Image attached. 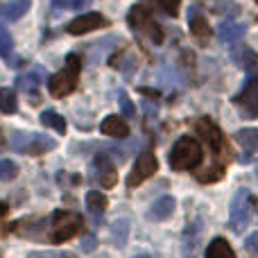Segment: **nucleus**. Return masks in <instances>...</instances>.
Segmentation results:
<instances>
[{"label": "nucleus", "mask_w": 258, "mask_h": 258, "mask_svg": "<svg viewBox=\"0 0 258 258\" xmlns=\"http://www.w3.org/2000/svg\"><path fill=\"white\" fill-rule=\"evenodd\" d=\"M82 249H84V251H93L95 249V240H93V238H84V240H82Z\"/></svg>", "instance_id": "nucleus-31"}, {"label": "nucleus", "mask_w": 258, "mask_h": 258, "mask_svg": "<svg viewBox=\"0 0 258 258\" xmlns=\"http://www.w3.org/2000/svg\"><path fill=\"white\" fill-rule=\"evenodd\" d=\"M3 145H5V138H3V132H0V150H3Z\"/></svg>", "instance_id": "nucleus-37"}, {"label": "nucleus", "mask_w": 258, "mask_h": 258, "mask_svg": "<svg viewBox=\"0 0 258 258\" xmlns=\"http://www.w3.org/2000/svg\"><path fill=\"white\" fill-rule=\"evenodd\" d=\"M127 21H129V27H132L136 34L147 36L154 45L163 43V30H161V25L154 21V16H152V12L147 7L134 5L127 14Z\"/></svg>", "instance_id": "nucleus-3"}, {"label": "nucleus", "mask_w": 258, "mask_h": 258, "mask_svg": "<svg viewBox=\"0 0 258 258\" xmlns=\"http://www.w3.org/2000/svg\"><path fill=\"white\" fill-rule=\"evenodd\" d=\"M134 258H150V256H145V254H141V256H134Z\"/></svg>", "instance_id": "nucleus-38"}, {"label": "nucleus", "mask_w": 258, "mask_h": 258, "mask_svg": "<svg viewBox=\"0 0 258 258\" xmlns=\"http://www.w3.org/2000/svg\"><path fill=\"white\" fill-rule=\"evenodd\" d=\"M236 104L242 109L245 116H249V118L258 116V73H251L245 89L236 95Z\"/></svg>", "instance_id": "nucleus-9"}, {"label": "nucleus", "mask_w": 258, "mask_h": 258, "mask_svg": "<svg viewBox=\"0 0 258 258\" xmlns=\"http://www.w3.org/2000/svg\"><path fill=\"white\" fill-rule=\"evenodd\" d=\"M107 206H109L107 197H104L100 190H89L86 192V209H89V213L93 215V218H102L104 211H107Z\"/></svg>", "instance_id": "nucleus-19"}, {"label": "nucleus", "mask_w": 258, "mask_h": 258, "mask_svg": "<svg viewBox=\"0 0 258 258\" xmlns=\"http://www.w3.org/2000/svg\"><path fill=\"white\" fill-rule=\"evenodd\" d=\"M100 132H102L104 136H111V138L122 141V138L129 136V125L120 116H107L102 122H100Z\"/></svg>", "instance_id": "nucleus-14"}, {"label": "nucleus", "mask_w": 258, "mask_h": 258, "mask_svg": "<svg viewBox=\"0 0 258 258\" xmlns=\"http://www.w3.org/2000/svg\"><path fill=\"white\" fill-rule=\"evenodd\" d=\"M256 177H258V168H256Z\"/></svg>", "instance_id": "nucleus-39"}, {"label": "nucleus", "mask_w": 258, "mask_h": 258, "mask_svg": "<svg viewBox=\"0 0 258 258\" xmlns=\"http://www.w3.org/2000/svg\"><path fill=\"white\" fill-rule=\"evenodd\" d=\"M3 215H7V204H5V202H0V218H3Z\"/></svg>", "instance_id": "nucleus-35"}, {"label": "nucleus", "mask_w": 258, "mask_h": 258, "mask_svg": "<svg viewBox=\"0 0 258 258\" xmlns=\"http://www.w3.org/2000/svg\"><path fill=\"white\" fill-rule=\"evenodd\" d=\"M32 0H9V3L0 5V16L7 21H18L21 16H25L30 9Z\"/></svg>", "instance_id": "nucleus-17"}, {"label": "nucleus", "mask_w": 258, "mask_h": 258, "mask_svg": "<svg viewBox=\"0 0 258 258\" xmlns=\"http://www.w3.org/2000/svg\"><path fill=\"white\" fill-rule=\"evenodd\" d=\"M192 129L197 132V136L204 138V143L215 152V156L224 152V136H222V132H220V129L215 127L209 118H195V120H192Z\"/></svg>", "instance_id": "nucleus-8"}, {"label": "nucleus", "mask_w": 258, "mask_h": 258, "mask_svg": "<svg viewBox=\"0 0 258 258\" xmlns=\"http://www.w3.org/2000/svg\"><path fill=\"white\" fill-rule=\"evenodd\" d=\"M188 25H190V34L195 36L200 43H209L211 39V27H209V21L202 16L197 9L188 12Z\"/></svg>", "instance_id": "nucleus-12"}, {"label": "nucleus", "mask_w": 258, "mask_h": 258, "mask_svg": "<svg viewBox=\"0 0 258 258\" xmlns=\"http://www.w3.org/2000/svg\"><path fill=\"white\" fill-rule=\"evenodd\" d=\"M127 236H129V222L127 220H116L111 227V238L116 242V247H125Z\"/></svg>", "instance_id": "nucleus-23"}, {"label": "nucleus", "mask_w": 258, "mask_h": 258, "mask_svg": "<svg viewBox=\"0 0 258 258\" xmlns=\"http://www.w3.org/2000/svg\"><path fill=\"white\" fill-rule=\"evenodd\" d=\"M172 213H174V200L172 197H161L147 211V220L150 222H161V220H168Z\"/></svg>", "instance_id": "nucleus-16"}, {"label": "nucleus", "mask_w": 258, "mask_h": 258, "mask_svg": "<svg viewBox=\"0 0 258 258\" xmlns=\"http://www.w3.org/2000/svg\"><path fill=\"white\" fill-rule=\"evenodd\" d=\"M222 177V165H213V168L206 170V174H200V181H218Z\"/></svg>", "instance_id": "nucleus-28"}, {"label": "nucleus", "mask_w": 258, "mask_h": 258, "mask_svg": "<svg viewBox=\"0 0 258 258\" xmlns=\"http://www.w3.org/2000/svg\"><path fill=\"white\" fill-rule=\"evenodd\" d=\"M14 50V39L9 34V30L5 27V23L0 21V57H9Z\"/></svg>", "instance_id": "nucleus-25"}, {"label": "nucleus", "mask_w": 258, "mask_h": 258, "mask_svg": "<svg viewBox=\"0 0 258 258\" xmlns=\"http://www.w3.org/2000/svg\"><path fill=\"white\" fill-rule=\"evenodd\" d=\"M251 222V195L247 188L238 190V195L231 202V213H229V227L233 233H242Z\"/></svg>", "instance_id": "nucleus-6"}, {"label": "nucleus", "mask_w": 258, "mask_h": 258, "mask_svg": "<svg viewBox=\"0 0 258 258\" xmlns=\"http://www.w3.org/2000/svg\"><path fill=\"white\" fill-rule=\"evenodd\" d=\"M89 3L91 0H71V7L73 9H84V7H89Z\"/></svg>", "instance_id": "nucleus-32"}, {"label": "nucleus", "mask_w": 258, "mask_h": 258, "mask_svg": "<svg viewBox=\"0 0 258 258\" xmlns=\"http://www.w3.org/2000/svg\"><path fill=\"white\" fill-rule=\"evenodd\" d=\"M12 147L23 154H30V156H41L45 152L54 150L57 143L48 136H41V134H25V132H16L12 136Z\"/></svg>", "instance_id": "nucleus-5"}, {"label": "nucleus", "mask_w": 258, "mask_h": 258, "mask_svg": "<svg viewBox=\"0 0 258 258\" xmlns=\"http://www.w3.org/2000/svg\"><path fill=\"white\" fill-rule=\"evenodd\" d=\"M18 107L16 102V93H14L12 89H3L0 86V111L3 113H14Z\"/></svg>", "instance_id": "nucleus-24"}, {"label": "nucleus", "mask_w": 258, "mask_h": 258, "mask_svg": "<svg viewBox=\"0 0 258 258\" xmlns=\"http://www.w3.org/2000/svg\"><path fill=\"white\" fill-rule=\"evenodd\" d=\"M236 143L247 152V154L242 156V161H249V154L258 152V129L247 127V129H240V132H236Z\"/></svg>", "instance_id": "nucleus-15"}, {"label": "nucleus", "mask_w": 258, "mask_h": 258, "mask_svg": "<svg viewBox=\"0 0 258 258\" xmlns=\"http://www.w3.org/2000/svg\"><path fill=\"white\" fill-rule=\"evenodd\" d=\"M16 177H18V165L9 159L0 161V181H12Z\"/></svg>", "instance_id": "nucleus-26"}, {"label": "nucleus", "mask_w": 258, "mask_h": 258, "mask_svg": "<svg viewBox=\"0 0 258 258\" xmlns=\"http://www.w3.org/2000/svg\"><path fill=\"white\" fill-rule=\"evenodd\" d=\"M59 258H77V256H75V254H71V251H63V254L59 256Z\"/></svg>", "instance_id": "nucleus-36"}, {"label": "nucleus", "mask_w": 258, "mask_h": 258, "mask_svg": "<svg viewBox=\"0 0 258 258\" xmlns=\"http://www.w3.org/2000/svg\"><path fill=\"white\" fill-rule=\"evenodd\" d=\"M202 159H204V152H202L200 143L192 136H181L170 150L168 163L172 170L181 172V170H195L202 163Z\"/></svg>", "instance_id": "nucleus-1"}, {"label": "nucleus", "mask_w": 258, "mask_h": 258, "mask_svg": "<svg viewBox=\"0 0 258 258\" xmlns=\"http://www.w3.org/2000/svg\"><path fill=\"white\" fill-rule=\"evenodd\" d=\"M107 25H109V21L102 16V14L91 12V14H82V16L73 18V21L66 25V32L68 34L80 36V34H89V32L100 30V27H107Z\"/></svg>", "instance_id": "nucleus-10"}, {"label": "nucleus", "mask_w": 258, "mask_h": 258, "mask_svg": "<svg viewBox=\"0 0 258 258\" xmlns=\"http://www.w3.org/2000/svg\"><path fill=\"white\" fill-rule=\"evenodd\" d=\"M50 229H52L50 240L54 245H59V242H66L73 236H77L84 229V220H82L80 213H73V211H57L52 215V227Z\"/></svg>", "instance_id": "nucleus-4"}, {"label": "nucleus", "mask_w": 258, "mask_h": 258, "mask_svg": "<svg viewBox=\"0 0 258 258\" xmlns=\"http://www.w3.org/2000/svg\"><path fill=\"white\" fill-rule=\"evenodd\" d=\"M245 249L249 251L251 256H258V233H251L249 238L245 240Z\"/></svg>", "instance_id": "nucleus-30"}, {"label": "nucleus", "mask_w": 258, "mask_h": 258, "mask_svg": "<svg viewBox=\"0 0 258 258\" xmlns=\"http://www.w3.org/2000/svg\"><path fill=\"white\" fill-rule=\"evenodd\" d=\"M27 258H54V254H50V251H32Z\"/></svg>", "instance_id": "nucleus-33"}, {"label": "nucleus", "mask_w": 258, "mask_h": 258, "mask_svg": "<svg viewBox=\"0 0 258 258\" xmlns=\"http://www.w3.org/2000/svg\"><path fill=\"white\" fill-rule=\"evenodd\" d=\"M231 59L236 61V66L245 68V71H254L256 63H258L256 52H254L251 48H247V45H238V48H233Z\"/></svg>", "instance_id": "nucleus-18"}, {"label": "nucleus", "mask_w": 258, "mask_h": 258, "mask_svg": "<svg viewBox=\"0 0 258 258\" xmlns=\"http://www.w3.org/2000/svg\"><path fill=\"white\" fill-rule=\"evenodd\" d=\"M52 5L57 9H66V7H71V0H52Z\"/></svg>", "instance_id": "nucleus-34"}, {"label": "nucleus", "mask_w": 258, "mask_h": 258, "mask_svg": "<svg viewBox=\"0 0 258 258\" xmlns=\"http://www.w3.org/2000/svg\"><path fill=\"white\" fill-rule=\"evenodd\" d=\"M256 3H258V0H256Z\"/></svg>", "instance_id": "nucleus-40"}, {"label": "nucleus", "mask_w": 258, "mask_h": 258, "mask_svg": "<svg viewBox=\"0 0 258 258\" xmlns=\"http://www.w3.org/2000/svg\"><path fill=\"white\" fill-rule=\"evenodd\" d=\"M206 258H236V254L224 238H215L206 247Z\"/></svg>", "instance_id": "nucleus-20"}, {"label": "nucleus", "mask_w": 258, "mask_h": 258, "mask_svg": "<svg viewBox=\"0 0 258 258\" xmlns=\"http://www.w3.org/2000/svg\"><path fill=\"white\" fill-rule=\"evenodd\" d=\"M156 168H159V161H156L154 152H152V150H143L141 154H138V159H136V163H134L129 177H127V186L129 188L141 186L145 179H150L152 174L156 172Z\"/></svg>", "instance_id": "nucleus-7"}, {"label": "nucleus", "mask_w": 258, "mask_h": 258, "mask_svg": "<svg viewBox=\"0 0 258 258\" xmlns=\"http://www.w3.org/2000/svg\"><path fill=\"white\" fill-rule=\"evenodd\" d=\"M95 177H98L102 188H113L118 181V170L109 154H98L95 156Z\"/></svg>", "instance_id": "nucleus-11"}, {"label": "nucleus", "mask_w": 258, "mask_h": 258, "mask_svg": "<svg viewBox=\"0 0 258 258\" xmlns=\"http://www.w3.org/2000/svg\"><path fill=\"white\" fill-rule=\"evenodd\" d=\"M159 5L163 7V12H165V14H170V16H177L181 0H159Z\"/></svg>", "instance_id": "nucleus-29"}, {"label": "nucleus", "mask_w": 258, "mask_h": 258, "mask_svg": "<svg viewBox=\"0 0 258 258\" xmlns=\"http://www.w3.org/2000/svg\"><path fill=\"white\" fill-rule=\"evenodd\" d=\"M118 98H120L122 113H125L127 118H134V113H136V109H134V104H132V100H129V95L125 93V91H120V93H118Z\"/></svg>", "instance_id": "nucleus-27"}, {"label": "nucleus", "mask_w": 258, "mask_h": 258, "mask_svg": "<svg viewBox=\"0 0 258 258\" xmlns=\"http://www.w3.org/2000/svg\"><path fill=\"white\" fill-rule=\"evenodd\" d=\"M242 36H245V25H240V23H236V21H222L218 25V39H220V43H227V45L238 43Z\"/></svg>", "instance_id": "nucleus-13"}, {"label": "nucleus", "mask_w": 258, "mask_h": 258, "mask_svg": "<svg viewBox=\"0 0 258 258\" xmlns=\"http://www.w3.org/2000/svg\"><path fill=\"white\" fill-rule=\"evenodd\" d=\"M41 82H43V71H32V73H27V75L18 77L16 86L21 91H25V93H32V91H36L41 86Z\"/></svg>", "instance_id": "nucleus-21"}, {"label": "nucleus", "mask_w": 258, "mask_h": 258, "mask_svg": "<svg viewBox=\"0 0 258 258\" xmlns=\"http://www.w3.org/2000/svg\"><path fill=\"white\" fill-rule=\"evenodd\" d=\"M80 71H82V59L77 54H68L63 71H59L57 75L50 77V82H48L50 95L52 98H66V95H71L77 86V80H80Z\"/></svg>", "instance_id": "nucleus-2"}, {"label": "nucleus", "mask_w": 258, "mask_h": 258, "mask_svg": "<svg viewBox=\"0 0 258 258\" xmlns=\"http://www.w3.org/2000/svg\"><path fill=\"white\" fill-rule=\"evenodd\" d=\"M41 125L54 129V132H59V134L66 132V120H63L57 111H43L41 113Z\"/></svg>", "instance_id": "nucleus-22"}]
</instances>
